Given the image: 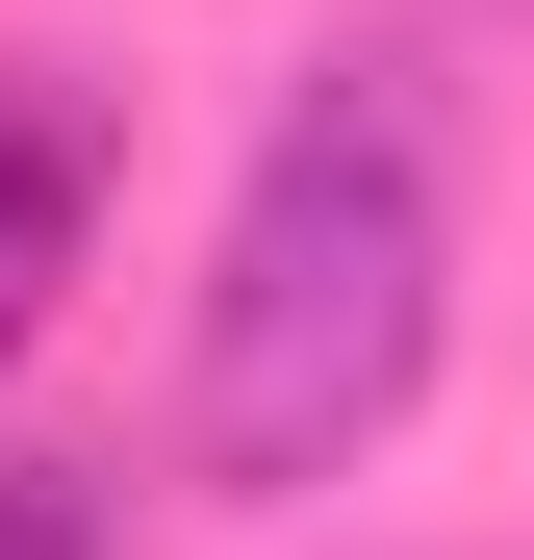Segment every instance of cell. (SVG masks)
I'll return each instance as SVG.
<instances>
[{"label":"cell","mask_w":534,"mask_h":560,"mask_svg":"<svg viewBox=\"0 0 534 560\" xmlns=\"http://www.w3.org/2000/svg\"><path fill=\"white\" fill-rule=\"evenodd\" d=\"M432 331H459V178H432L407 77H306L281 153L229 178V255H204V331H178V458L254 510L356 485L407 433Z\"/></svg>","instance_id":"6da1fadb"},{"label":"cell","mask_w":534,"mask_h":560,"mask_svg":"<svg viewBox=\"0 0 534 560\" xmlns=\"http://www.w3.org/2000/svg\"><path fill=\"white\" fill-rule=\"evenodd\" d=\"M76 230H103V77L0 51V357L51 331V280H76Z\"/></svg>","instance_id":"7a4b0ae2"},{"label":"cell","mask_w":534,"mask_h":560,"mask_svg":"<svg viewBox=\"0 0 534 560\" xmlns=\"http://www.w3.org/2000/svg\"><path fill=\"white\" fill-rule=\"evenodd\" d=\"M0 560H128V485L103 458H0Z\"/></svg>","instance_id":"3957f363"}]
</instances>
